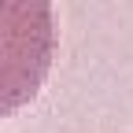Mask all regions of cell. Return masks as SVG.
Instances as JSON below:
<instances>
[{"label": "cell", "instance_id": "6da1fadb", "mask_svg": "<svg viewBox=\"0 0 133 133\" xmlns=\"http://www.w3.org/2000/svg\"><path fill=\"white\" fill-rule=\"evenodd\" d=\"M56 59L52 0H0V118L41 92Z\"/></svg>", "mask_w": 133, "mask_h": 133}]
</instances>
